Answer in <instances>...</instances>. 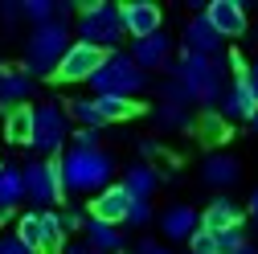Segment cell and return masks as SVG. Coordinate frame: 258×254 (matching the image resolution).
<instances>
[{
  "mask_svg": "<svg viewBox=\"0 0 258 254\" xmlns=\"http://www.w3.org/2000/svg\"><path fill=\"white\" fill-rule=\"evenodd\" d=\"M57 168H61V193H103L115 176V156L107 148H70L66 156H57Z\"/></svg>",
  "mask_w": 258,
  "mask_h": 254,
  "instance_id": "obj_1",
  "label": "cell"
},
{
  "mask_svg": "<svg viewBox=\"0 0 258 254\" xmlns=\"http://www.w3.org/2000/svg\"><path fill=\"white\" fill-rule=\"evenodd\" d=\"M168 70H172V82L184 86L188 103H201L205 111H217L221 90H225V61L201 57V53H180Z\"/></svg>",
  "mask_w": 258,
  "mask_h": 254,
  "instance_id": "obj_2",
  "label": "cell"
},
{
  "mask_svg": "<svg viewBox=\"0 0 258 254\" xmlns=\"http://www.w3.org/2000/svg\"><path fill=\"white\" fill-rule=\"evenodd\" d=\"M74 45V37H70V29H66V21H45V25H33V33H29V41H25V78H53V70H57V61H61V53H66Z\"/></svg>",
  "mask_w": 258,
  "mask_h": 254,
  "instance_id": "obj_3",
  "label": "cell"
},
{
  "mask_svg": "<svg viewBox=\"0 0 258 254\" xmlns=\"http://www.w3.org/2000/svg\"><path fill=\"white\" fill-rule=\"evenodd\" d=\"M70 33H78V41L90 45V49L111 53V49L123 41L119 5H111V0H90V5H82V9H78V25L70 29Z\"/></svg>",
  "mask_w": 258,
  "mask_h": 254,
  "instance_id": "obj_4",
  "label": "cell"
},
{
  "mask_svg": "<svg viewBox=\"0 0 258 254\" xmlns=\"http://www.w3.org/2000/svg\"><path fill=\"white\" fill-rule=\"evenodd\" d=\"M144 86H148V74H144L136 61L123 53V49H111V53L103 57V66L90 74V90H94V99H99V94L132 99V94H140Z\"/></svg>",
  "mask_w": 258,
  "mask_h": 254,
  "instance_id": "obj_5",
  "label": "cell"
},
{
  "mask_svg": "<svg viewBox=\"0 0 258 254\" xmlns=\"http://www.w3.org/2000/svg\"><path fill=\"white\" fill-rule=\"evenodd\" d=\"M70 140V119L57 103H41L33 107V136H29V148H37L45 156H57Z\"/></svg>",
  "mask_w": 258,
  "mask_h": 254,
  "instance_id": "obj_6",
  "label": "cell"
},
{
  "mask_svg": "<svg viewBox=\"0 0 258 254\" xmlns=\"http://www.w3.org/2000/svg\"><path fill=\"white\" fill-rule=\"evenodd\" d=\"M103 49H90V45H82V41H74L66 53H61V61H57V70H53V78L57 82H90V74L103 66Z\"/></svg>",
  "mask_w": 258,
  "mask_h": 254,
  "instance_id": "obj_7",
  "label": "cell"
},
{
  "mask_svg": "<svg viewBox=\"0 0 258 254\" xmlns=\"http://www.w3.org/2000/svg\"><path fill=\"white\" fill-rule=\"evenodd\" d=\"M119 25H123V33L127 37H152L160 33V25H164V13H160L152 0H127V5H119Z\"/></svg>",
  "mask_w": 258,
  "mask_h": 254,
  "instance_id": "obj_8",
  "label": "cell"
},
{
  "mask_svg": "<svg viewBox=\"0 0 258 254\" xmlns=\"http://www.w3.org/2000/svg\"><path fill=\"white\" fill-rule=\"evenodd\" d=\"M21 180H25V201H33L37 213L49 209L53 201H61V188L53 184V172H49V160H33L21 168Z\"/></svg>",
  "mask_w": 258,
  "mask_h": 254,
  "instance_id": "obj_9",
  "label": "cell"
},
{
  "mask_svg": "<svg viewBox=\"0 0 258 254\" xmlns=\"http://www.w3.org/2000/svg\"><path fill=\"white\" fill-rule=\"evenodd\" d=\"M201 17L213 25V33H217L221 41H225V37H242L246 29H250V17H246V9L238 5V0H209Z\"/></svg>",
  "mask_w": 258,
  "mask_h": 254,
  "instance_id": "obj_10",
  "label": "cell"
},
{
  "mask_svg": "<svg viewBox=\"0 0 258 254\" xmlns=\"http://www.w3.org/2000/svg\"><path fill=\"white\" fill-rule=\"evenodd\" d=\"M242 205L238 201H230V197H217V201H209L201 213H197V230H205V234H221V230H242Z\"/></svg>",
  "mask_w": 258,
  "mask_h": 254,
  "instance_id": "obj_11",
  "label": "cell"
},
{
  "mask_svg": "<svg viewBox=\"0 0 258 254\" xmlns=\"http://www.w3.org/2000/svg\"><path fill=\"white\" fill-rule=\"evenodd\" d=\"M127 57H132L144 74H148V70H168V66H172V37H168V33H152V37L136 41V49L127 53Z\"/></svg>",
  "mask_w": 258,
  "mask_h": 254,
  "instance_id": "obj_12",
  "label": "cell"
},
{
  "mask_svg": "<svg viewBox=\"0 0 258 254\" xmlns=\"http://www.w3.org/2000/svg\"><path fill=\"white\" fill-rule=\"evenodd\" d=\"M127 205H132L127 188H123V184H107L103 193H94V197H90V213H86V217H94V221H107V226H123Z\"/></svg>",
  "mask_w": 258,
  "mask_h": 254,
  "instance_id": "obj_13",
  "label": "cell"
},
{
  "mask_svg": "<svg viewBox=\"0 0 258 254\" xmlns=\"http://www.w3.org/2000/svg\"><path fill=\"white\" fill-rule=\"evenodd\" d=\"M258 111V99H254V90L246 82V74H238L230 86L221 90V103H217V115L221 119H250Z\"/></svg>",
  "mask_w": 258,
  "mask_h": 254,
  "instance_id": "obj_14",
  "label": "cell"
},
{
  "mask_svg": "<svg viewBox=\"0 0 258 254\" xmlns=\"http://www.w3.org/2000/svg\"><path fill=\"white\" fill-rule=\"evenodd\" d=\"M123 188H127V197L132 201H152L156 197V188L164 184V176H160V168L156 164H148V160H140V164H132L123 172V180H119Z\"/></svg>",
  "mask_w": 258,
  "mask_h": 254,
  "instance_id": "obj_15",
  "label": "cell"
},
{
  "mask_svg": "<svg viewBox=\"0 0 258 254\" xmlns=\"http://www.w3.org/2000/svg\"><path fill=\"white\" fill-rule=\"evenodd\" d=\"M160 234L172 238V242H188L192 234H197V209L184 205V201L168 205L164 213H160Z\"/></svg>",
  "mask_w": 258,
  "mask_h": 254,
  "instance_id": "obj_16",
  "label": "cell"
},
{
  "mask_svg": "<svg viewBox=\"0 0 258 254\" xmlns=\"http://www.w3.org/2000/svg\"><path fill=\"white\" fill-rule=\"evenodd\" d=\"M180 41H184V53H201V57H213V53L221 49V37L213 33V25H209L201 13H197V17H188Z\"/></svg>",
  "mask_w": 258,
  "mask_h": 254,
  "instance_id": "obj_17",
  "label": "cell"
},
{
  "mask_svg": "<svg viewBox=\"0 0 258 254\" xmlns=\"http://www.w3.org/2000/svg\"><path fill=\"white\" fill-rule=\"evenodd\" d=\"M33 78H25L21 70L0 66V115H9L13 107H25V99H33Z\"/></svg>",
  "mask_w": 258,
  "mask_h": 254,
  "instance_id": "obj_18",
  "label": "cell"
},
{
  "mask_svg": "<svg viewBox=\"0 0 258 254\" xmlns=\"http://www.w3.org/2000/svg\"><path fill=\"white\" fill-rule=\"evenodd\" d=\"M86 246L99 250V254H123V246H127V230H123V226H107V221L86 217Z\"/></svg>",
  "mask_w": 258,
  "mask_h": 254,
  "instance_id": "obj_19",
  "label": "cell"
},
{
  "mask_svg": "<svg viewBox=\"0 0 258 254\" xmlns=\"http://www.w3.org/2000/svg\"><path fill=\"white\" fill-rule=\"evenodd\" d=\"M201 176H205V184H213V188H230V184L242 176V164H238V156H230V152H213V156H205Z\"/></svg>",
  "mask_w": 258,
  "mask_h": 254,
  "instance_id": "obj_20",
  "label": "cell"
},
{
  "mask_svg": "<svg viewBox=\"0 0 258 254\" xmlns=\"http://www.w3.org/2000/svg\"><path fill=\"white\" fill-rule=\"evenodd\" d=\"M21 201H25V180H21V168L0 164V221H5Z\"/></svg>",
  "mask_w": 258,
  "mask_h": 254,
  "instance_id": "obj_21",
  "label": "cell"
},
{
  "mask_svg": "<svg viewBox=\"0 0 258 254\" xmlns=\"http://www.w3.org/2000/svg\"><path fill=\"white\" fill-rule=\"evenodd\" d=\"M94 111H99V119H103V127H107V123L136 119L144 107H140L136 99H115V94H99V99H94Z\"/></svg>",
  "mask_w": 258,
  "mask_h": 254,
  "instance_id": "obj_22",
  "label": "cell"
},
{
  "mask_svg": "<svg viewBox=\"0 0 258 254\" xmlns=\"http://www.w3.org/2000/svg\"><path fill=\"white\" fill-rule=\"evenodd\" d=\"M61 111H66V119H74L78 127H86V132H103V119H99V111H94V99H82V94H70Z\"/></svg>",
  "mask_w": 258,
  "mask_h": 254,
  "instance_id": "obj_23",
  "label": "cell"
},
{
  "mask_svg": "<svg viewBox=\"0 0 258 254\" xmlns=\"http://www.w3.org/2000/svg\"><path fill=\"white\" fill-rule=\"evenodd\" d=\"M25 250H33V254H45V242H41V221H37V209H25L17 217V234H13Z\"/></svg>",
  "mask_w": 258,
  "mask_h": 254,
  "instance_id": "obj_24",
  "label": "cell"
},
{
  "mask_svg": "<svg viewBox=\"0 0 258 254\" xmlns=\"http://www.w3.org/2000/svg\"><path fill=\"white\" fill-rule=\"evenodd\" d=\"M5 136L13 140V144H29V136H33V107H13L9 115H5Z\"/></svg>",
  "mask_w": 258,
  "mask_h": 254,
  "instance_id": "obj_25",
  "label": "cell"
},
{
  "mask_svg": "<svg viewBox=\"0 0 258 254\" xmlns=\"http://www.w3.org/2000/svg\"><path fill=\"white\" fill-rule=\"evenodd\" d=\"M37 221H41V242H45V254H61V250H66V230H61V217H57L53 209H41V213H37Z\"/></svg>",
  "mask_w": 258,
  "mask_h": 254,
  "instance_id": "obj_26",
  "label": "cell"
},
{
  "mask_svg": "<svg viewBox=\"0 0 258 254\" xmlns=\"http://www.w3.org/2000/svg\"><path fill=\"white\" fill-rule=\"evenodd\" d=\"M156 127H168V132H184V127H192V119H188V107L160 103V107H156Z\"/></svg>",
  "mask_w": 258,
  "mask_h": 254,
  "instance_id": "obj_27",
  "label": "cell"
},
{
  "mask_svg": "<svg viewBox=\"0 0 258 254\" xmlns=\"http://www.w3.org/2000/svg\"><path fill=\"white\" fill-rule=\"evenodd\" d=\"M197 132H201L205 140H213V144H217V140L230 136V123H225L217 111H205V115H201V123H197Z\"/></svg>",
  "mask_w": 258,
  "mask_h": 254,
  "instance_id": "obj_28",
  "label": "cell"
},
{
  "mask_svg": "<svg viewBox=\"0 0 258 254\" xmlns=\"http://www.w3.org/2000/svg\"><path fill=\"white\" fill-rule=\"evenodd\" d=\"M21 17L33 21V25L53 21V0H21Z\"/></svg>",
  "mask_w": 258,
  "mask_h": 254,
  "instance_id": "obj_29",
  "label": "cell"
},
{
  "mask_svg": "<svg viewBox=\"0 0 258 254\" xmlns=\"http://www.w3.org/2000/svg\"><path fill=\"white\" fill-rule=\"evenodd\" d=\"M148 221H152V201H132L127 205L123 226H148Z\"/></svg>",
  "mask_w": 258,
  "mask_h": 254,
  "instance_id": "obj_30",
  "label": "cell"
},
{
  "mask_svg": "<svg viewBox=\"0 0 258 254\" xmlns=\"http://www.w3.org/2000/svg\"><path fill=\"white\" fill-rule=\"evenodd\" d=\"M57 217H61V230H66V234L86 230V213H82V209H66V213H57Z\"/></svg>",
  "mask_w": 258,
  "mask_h": 254,
  "instance_id": "obj_31",
  "label": "cell"
},
{
  "mask_svg": "<svg viewBox=\"0 0 258 254\" xmlns=\"http://www.w3.org/2000/svg\"><path fill=\"white\" fill-rule=\"evenodd\" d=\"M70 136H74V148H103V144H99V132H86V127H70Z\"/></svg>",
  "mask_w": 258,
  "mask_h": 254,
  "instance_id": "obj_32",
  "label": "cell"
},
{
  "mask_svg": "<svg viewBox=\"0 0 258 254\" xmlns=\"http://www.w3.org/2000/svg\"><path fill=\"white\" fill-rule=\"evenodd\" d=\"M0 17H5V25H13L21 17V0H5V5H0Z\"/></svg>",
  "mask_w": 258,
  "mask_h": 254,
  "instance_id": "obj_33",
  "label": "cell"
},
{
  "mask_svg": "<svg viewBox=\"0 0 258 254\" xmlns=\"http://www.w3.org/2000/svg\"><path fill=\"white\" fill-rule=\"evenodd\" d=\"M0 254H33V250H25L17 238H0Z\"/></svg>",
  "mask_w": 258,
  "mask_h": 254,
  "instance_id": "obj_34",
  "label": "cell"
},
{
  "mask_svg": "<svg viewBox=\"0 0 258 254\" xmlns=\"http://www.w3.org/2000/svg\"><path fill=\"white\" fill-rule=\"evenodd\" d=\"M246 82H250L254 99H258V57H254V61H246Z\"/></svg>",
  "mask_w": 258,
  "mask_h": 254,
  "instance_id": "obj_35",
  "label": "cell"
},
{
  "mask_svg": "<svg viewBox=\"0 0 258 254\" xmlns=\"http://www.w3.org/2000/svg\"><path fill=\"white\" fill-rule=\"evenodd\" d=\"M61 254H99V250H90V246H86V242H74V246H70V242H66V250H61Z\"/></svg>",
  "mask_w": 258,
  "mask_h": 254,
  "instance_id": "obj_36",
  "label": "cell"
},
{
  "mask_svg": "<svg viewBox=\"0 0 258 254\" xmlns=\"http://www.w3.org/2000/svg\"><path fill=\"white\" fill-rule=\"evenodd\" d=\"M140 152H144V156H160V144H156V140H144Z\"/></svg>",
  "mask_w": 258,
  "mask_h": 254,
  "instance_id": "obj_37",
  "label": "cell"
},
{
  "mask_svg": "<svg viewBox=\"0 0 258 254\" xmlns=\"http://www.w3.org/2000/svg\"><path fill=\"white\" fill-rule=\"evenodd\" d=\"M246 209H250V217H254V226H258V188L250 193V205H246Z\"/></svg>",
  "mask_w": 258,
  "mask_h": 254,
  "instance_id": "obj_38",
  "label": "cell"
},
{
  "mask_svg": "<svg viewBox=\"0 0 258 254\" xmlns=\"http://www.w3.org/2000/svg\"><path fill=\"white\" fill-rule=\"evenodd\" d=\"M246 123H250V132H254V136H258V111H254V115H250V119H246Z\"/></svg>",
  "mask_w": 258,
  "mask_h": 254,
  "instance_id": "obj_39",
  "label": "cell"
},
{
  "mask_svg": "<svg viewBox=\"0 0 258 254\" xmlns=\"http://www.w3.org/2000/svg\"><path fill=\"white\" fill-rule=\"evenodd\" d=\"M238 254H258V246H242V250H238Z\"/></svg>",
  "mask_w": 258,
  "mask_h": 254,
  "instance_id": "obj_40",
  "label": "cell"
},
{
  "mask_svg": "<svg viewBox=\"0 0 258 254\" xmlns=\"http://www.w3.org/2000/svg\"><path fill=\"white\" fill-rule=\"evenodd\" d=\"M152 254H172V250H164V246H156V250H152Z\"/></svg>",
  "mask_w": 258,
  "mask_h": 254,
  "instance_id": "obj_41",
  "label": "cell"
},
{
  "mask_svg": "<svg viewBox=\"0 0 258 254\" xmlns=\"http://www.w3.org/2000/svg\"><path fill=\"white\" fill-rule=\"evenodd\" d=\"M188 254H192V250H188Z\"/></svg>",
  "mask_w": 258,
  "mask_h": 254,
  "instance_id": "obj_42",
  "label": "cell"
}]
</instances>
